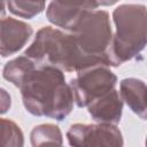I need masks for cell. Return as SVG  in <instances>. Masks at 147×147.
<instances>
[{"instance_id":"cell-1","label":"cell","mask_w":147,"mask_h":147,"mask_svg":"<svg viewBox=\"0 0 147 147\" xmlns=\"http://www.w3.org/2000/svg\"><path fill=\"white\" fill-rule=\"evenodd\" d=\"M2 76L20 88L23 106L31 115L63 121L74 108L70 84L56 67L37 63L23 54L5 64Z\"/></svg>"},{"instance_id":"cell-2","label":"cell","mask_w":147,"mask_h":147,"mask_svg":"<svg viewBox=\"0 0 147 147\" xmlns=\"http://www.w3.org/2000/svg\"><path fill=\"white\" fill-rule=\"evenodd\" d=\"M24 54L37 63L49 64L64 72H78L100 64L82 52L72 32L53 26L38 30Z\"/></svg>"},{"instance_id":"cell-3","label":"cell","mask_w":147,"mask_h":147,"mask_svg":"<svg viewBox=\"0 0 147 147\" xmlns=\"http://www.w3.org/2000/svg\"><path fill=\"white\" fill-rule=\"evenodd\" d=\"M115 32L110 49V67H118L138 56L147 46V7L123 3L113 11Z\"/></svg>"},{"instance_id":"cell-4","label":"cell","mask_w":147,"mask_h":147,"mask_svg":"<svg viewBox=\"0 0 147 147\" xmlns=\"http://www.w3.org/2000/svg\"><path fill=\"white\" fill-rule=\"evenodd\" d=\"M74 33L82 52L100 64L110 67L113 30L109 14L95 9L86 14L70 31Z\"/></svg>"},{"instance_id":"cell-5","label":"cell","mask_w":147,"mask_h":147,"mask_svg":"<svg viewBox=\"0 0 147 147\" xmlns=\"http://www.w3.org/2000/svg\"><path fill=\"white\" fill-rule=\"evenodd\" d=\"M69 84L78 107H87L95 99L115 88L117 76L108 65L98 64L76 72Z\"/></svg>"},{"instance_id":"cell-6","label":"cell","mask_w":147,"mask_h":147,"mask_svg":"<svg viewBox=\"0 0 147 147\" xmlns=\"http://www.w3.org/2000/svg\"><path fill=\"white\" fill-rule=\"evenodd\" d=\"M67 139L70 146H106L121 147L124 145L123 134L116 124L95 123V124H72L67 131Z\"/></svg>"},{"instance_id":"cell-7","label":"cell","mask_w":147,"mask_h":147,"mask_svg":"<svg viewBox=\"0 0 147 147\" xmlns=\"http://www.w3.org/2000/svg\"><path fill=\"white\" fill-rule=\"evenodd\" d=\"M98 8L96 0H51L46 17L55 26L71 31L86 14Z\"/></svg>"},{"instance_id":"cell-8","label":"cell","mask_w":147,"mask_h":147,"mask_svg":"<svg viewBox=\"0 0 147 147\" xmlns=\"http://www.w3.org/2000/svg\"><path fill=\"white\" fill-rule=\"evenodd\" d=\"M33 33L31 25L14 17L1 20V56L7 57L17 53L29 41Z\"/></svg>"},{"instance_id":"cell-9","label":"cell","mask_w":147,"mask_h":147,"mask_svg":"<svg viewBox=\"0 0 147 147\" xmlns=\"http://www.w3.org/2000/svg\"><path fill=\"white\" fill-rule=\"evenodd\" d=\"M124 101L117 90H111L87 106V111L98 123L118 124L123 114Z\"/></svg>"},{"instance_id":"cell-10","label":"cell","mask_w":147,"mask_h":147,"mask_svg":"<svg viewBox=\"0 0 147 147\" xmlns=\"http://www.w3.org/2000/svg\"><path fill=\"white\" fill-rule=\"evenodd\" d=\"M119 94L132 113L147 121V85L144 80L133 77L122 79Z\"/></svg>"},{"instance_id":"cell-11","label":"cell","mask_w":147,"mask_h":147,"mask_svg":"<svg viewBox=\"0 0 147 147\" xmlns=\"http://www.w3.org/2000/svg\"><path fill=\"white\" fill-rule=\"evenodd\" d=\"M30 140L32 146L63 144V137L60 127L51 123H44L34 126L30 133Z\"/></svg>"},{"instance_id":"cell-12","label":"cell","mask_w":147,"mask_h":147,"mask_svg":"<svg viewBox=\"0 0 147 147\" xmlns=\"http://www.w3.org/2000/svg\"><path fill=\"white\" fill-rule=\"evenodd\" d=\"M6 3L11 14L30 20L45 9L46 0H6Z\"/></svg>"},{"instance_id":"cell-13","label":"cell","mask_w":147,"mask_h":147,"mask_svg":"<svg viewBox=\"0 0 147 147\" xmlns=\"http://www.w3.org/2000/svg\"><path fill=\"white\" fill-rule=\"evenodd\" d=\"M1 146L21 147L24 145V136L21 127L11 119L1 118Z\"/></svg>"},{"instance_id":"cell-14","label":"cell","mask_w":147,"mask_h":147,"mask_svg":"<svg viewBox=\"0 0 147 147\" xmlns=\"http://www.w3.org/2000/svg\"><path fill=\"white\" fill-rule=\"evenodd\" d=\"M1 113H6L8 110V108L10 107V95L6 92L5 88H1Z\"/></svg>"},{"instance_id":"cell-15","label":"cell","mask_w":147,"mask_h":147,"mask_svg":"<svg viewBox=\"0 0 147 147\" xmlns=\"http://www.w3.org/2000/svg\"><path fill=\"white\" fill-rule=\"evenodd\" d=\"M118 0H96L99 6H113L117 2Z\"/></svg>"},{"instance_id":"cell-16","label":"cell","mask_w":147,"mask_h":147,"mask_svg":"<svg viewBox=\"0 0 147 147\" xmlns=\"http://www.w3.org/2000/svg\"><path fill=\"white\" fill-rule=\"evenodd\" d=\"M145 145L147 146V137H146V140H145Z\"/></svg>"}]
</instances>
